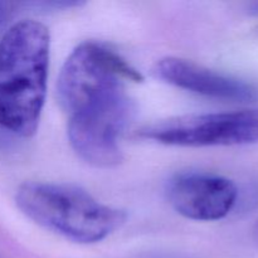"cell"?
Here are the masks:
<instances>
[{
  "mask_svg": "<svg viewBox=\"0 0 258 258\" xmlns=\"http://www.w3.org/2000/svg\"><path fill=\"white\" fill-rule=\"evenodd\" d=\"M49 30L37 20L15 23L0 39V127L20 138L38 130L47 96Z\"/></svg>",
  "mask_w": 258,
  "mask_h": 258,
  "instance_id": "cell-1",
  "label": "cell"
},
{
  "mask_svg": "<svg viewBox=\"0 0 258 258\" xmlns=\"http://www.w3.org/2000/svg\"><path fill=\"white\" fill-rule=\"evenodd\" d=\"M28 218L77 243H97L125 224V211L96 201L72 184L24 183L15 196Z\"/></svg>",
  "mask_w": 258,
  "mask_h": 258,
  "instance_id": "cell-2",
  "label": "cell"
},
{
  "mask_svg": "<svg viewBox=\"0 0 258 258\" xmlns=\"http://www.w3.org/2000/svg\"><path fill=\"white\" fill-rule=\"evenodd\" d=\"M144 77L118 53L97 42H83L66 59L57 80V96L68 115L125 93L127 83Z\"/></svg>",
  "mask_w": 258,
  "mask_h": 258,
  "instance_id": "cell-3",
  "label": "cell"
},
{
  "mask_svg": "<svg viewBox=\"0 0 258 258\" xmlns=\"http://www.w3.org/2000/svg\"><path fill=\"white\" fill-rule=\"evenodd\" d=\"M138 138L184 148L256 144L258 108L175 116L140 128Z\"/></svg>",
  "mask_w": 258,
  "mask_h": 258,
  "instance_id": "cell-4",
  "label": "cell"
},
{
  "mask_svg": "<svg viewBox=\"0 0 258 258\" xmlns=\"http://www.w3.org/2000/svg\"><path fill=\"white\" fill-rule=\"evenodd\" d=\"M134 112L125 93L91 105L70 116L68 139L73 150L86 163L113 168L122 161L120 138Z\"/></svg>",
  "mask_w": 258,
  "mask_h": 258,
  "instance_id": "cell-5",
  "label": "cell"
},
{
  "mask_svg": "<svg viewBox=\"0 0 258 258\" xmlns=\"http://www.w3.org/2000/svg\"><path fill=\"white\" fill-rule=\"evenodd\" d=\"M166 197L174 211L188 219H223L238 197L236 184L224 176L207 173L178 174L169 180Z\"/></svg>",
  "mask_w": 258,
  "mask_h": 258,
  "instance_id": "cell-6",
  "label": "cell"
},
{
  "mask_svg": "<svg viewBox=\"0 0 258 258\" xmlns=\"http://www.w3.org/2000/svg\"><path fill=\"white\" fill-rule=\"evenodd\" d=\"M153 73L163 82L217 100L251 102L258 97L257 88L249 83L183 58H161L154 66Z\"/></svg>",
  "mask_w": 258,
  "mask_h": 258,
  "instance_id": "cell-7",
  "label": "cell"
},
{
  "mask_svg": "<svg viewBox=\"0 0 258 258\" xmlns=\"http://www.w3.org/2000/svg\"><path fill=\"white\" fill-rule=\"evenodd\" d=\"M22 3L13 2H0V28L12 18V15L22 7Z\"/></svg>",
  "mask_w": 258,
  "mask_h": 258,
  "instance_id": "cell-8",
  "label": "cell"
},
{
  "mask_svg": "<svg viewBox=\"0 0 258 258\" xmlns=\"http://www.w3.org/2000/svg\"><path fill=\"white\" fill-rule=\"evenodd\" d=\"M159 258H160V257H159Z\"/></svg>",
  "mask_w": 258,
  "mask_h": 258,
  "instance_id": "cell-9",
  "label": "cell"
}]
</instances>
